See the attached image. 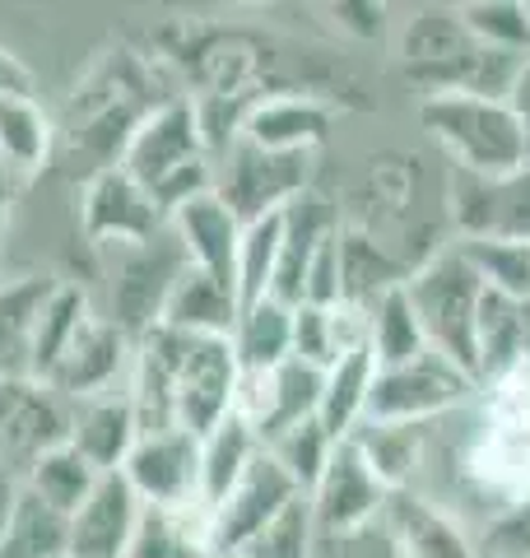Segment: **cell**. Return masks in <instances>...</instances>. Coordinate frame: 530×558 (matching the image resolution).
<instances>
[{
  "label": "cell",
  "instance_id": "277c9868",
  "mask_svg": "<svg viewBox=\"0 0 530 558\" xmlns=\"http://www.w3.org/2000/svg\"><path fill=\"white\" fill-rule=\"evenodd\" d=\"M400 61L410 80L423 84L429 94H484L507 98L521 61L489 51L484 43L470 38L461 24V10H419L400 33Z\"/></svg>",
  "mask_w": 530,
  "mask_h": 558
},
{
  "label": "cell",
  "instance_id": "f546056e",
  "mask_svg": "<svg viewBox=\"0 0 530 558\" xmlns=\"http://www.w3.org/2000/svg\"><path fill=\"white\" fill-rule=\"evenodd\" d=\"M98 470L88 465L75 447H51L47 457H38L24 470V488L33 498H43L47 508H57L61 517H75L84 508V498L98 488Z\"/></svg>",
  "mask_w": 530,
  "mask_h": 558
},
{
  "label": "cell",
  "instance_id": "30bf717a",
  "mask_svg": "<svg viewBox=\"0 0 530 558\" xmlns=\"http://www.w3.org/2000/svg\"><path fill=\"white\" fill-rule=\"evenodd\" d=\"M447 223L456 242H521L530 247V163L503 178L447 168Z\"/></svg>",
  "mask_w": 530,
  "mask_h": 558
},
{
  "label": "cell",
  "instance_id": "603a6c76",
  "mask_svg": "<svg viewBox=\"0 0 530 558\" xmlns=\"http://www.w3.org/2000/svg\"><path fill=\"white\" fill-rule=\"evenodd\" d=\"M127 558H219L209 512L201 502H186V508H145Z\"/></svg>",
  "mask_w": 530,
  "mask_h": 558
},
{
  "label": "cell",
  "instance_id": "7402d4cb",
  "mask_svg": "<svg viewBox=\"0 0 530 558\" xmlns=\"http://www.w3.org/2000/svg\"><path fill=\"white\" fill-rule=\"evenodd\" d=\"M238 312L242 299L233 284L205 275V270H182V279L172 284L168 293V307H164V322L158 326H172V330H186V336H209V340H228L238 326Z\"/></svg>",
  "mask_w": 530,
  "mask_h": 558
},
{
  "label": "cell",
  "instance_id": "b9f144b4",
  "mask_svg": "<svg viewBox=\"0 0 530 558\" xmlns=\"http://www.w3.org/2000/svg\"><path fill=\"white\" fill-rule=\"evenodd\" d=\"M10 205H14V178L0 163V247H5V229H10Z\"/></svg>",
  "mask_w": 530,
  "mask_h": 558
},
{
  "label": "cell",
  "instance_id": "4fadbf2b",
  "mask_svg": "<svg viewBox=\"0 0 530 558\" xmlns=\"http://www.w3.org/2000/svg\"><path fill=\"white\" fill-rule=\"evenodd\" d=\"M164 229H168V215L158 209V201L131 178V172L103 168L84 182L80 233L88 238L94 252L98 247H127V242H149Z\"/></svg>",
  "mask_w": 530,
  "mask_h": 558
},
{
  "label": "cell",
  "instance_id": "cb8c5ba5",
  "mask_svg": "<svg viewBox=\"0 0 530 558\" xmlns=\"http://www.w3.org/2000/svg\"><path fill=\"white\" fill-rule=\"evenodd\" d=\"M57 154V121L38 98H0V163L10 178H38Z\"/></svg>",
  "mask_w": 530,
  "mask_h": 558
},
{
  "label": "cell",
  "instance_id": "e575fe53",
  "mask_svg": "<svg viewBox=\"0 0 530 558\" xmlns=\"http://www.w3.org/2000/svg\"><path fill=\"white\" fill-rule=\"evenodd\" d=\"M461 10V24L470 28L474 43H484L489 51H503V57H530V10L517 0H480V5H456Z\"/></svg>",
  "mask_w": 530,
  "mask_h": 558
},
{
  "label": "cell",
  "instance_id": "5b68a950",
  "mask_svg": "<svg viewBox=\"0 0 530 558\" xmlns=\"http://www.w3.org/2000/svg\"><path fill=\"white\" fill-rule=\"evenodd\" d=\"M419 126L447 154V163L456 172L503 178V172H517L530 163L521 121L507 108V98L429 94V98H419Z\"/></svg>",
  "mask_w": 530,
  "mask_h": 558
},
{
  "label": "cell",
  "instance_id": "3957f363",
  "mask_svg": "<svg viewBox=\"0 0 530 558\" xmlns=\"http://www.w3.org/2000/svg\"><path fill=\"white\" fill-rule=\"evenodd\" d=\"M484 414L461 457V484L489 502V521L530 488V368L480 391Z\"/></svg>",
  "mask_w": 530,
  "mask_h": 558
},
{
  "label": "cell",
  "instance_id": "ac0fdd59",
  "mask_svg": "<svg viewBox=\"0 0 530 558\" xmlns=\"http://www.w3.org/2000/svg\"><path fill=\"white\" fill-rule=\"evenodd\" d=\"M145 502L121 475H103L98 488L84 498V508L70 517L65 558H127L140 526Z\"/></svg>",
  "mask_w": 530,
  "mask_h": 558
},
{
  "label": "cell",
  "instance_id": "d4e9b609",
  "mask_svg": "<svg viewBox=\"0 0 530 558\" xmlns=\"http://www.w3.org/2000/svg\"><path fill=\"white\" fill-rule=\"evenodd\" d=\"M373 377H377V359H373L368 344L349 349V354H340L322 373V410H316V424H322L335 442L349 438V433L363 424Z\"/></svg>",
  "mask_w": 530,
  "mask_h": 558
},
{
  "label": "cell",
  "instance_id": "ab89813d",
  "mask_svg": "<svg viewBox=\"0 0 530 558\" xmlns=\"http://www.w3.org/2000/svg\"><path fill=\"white\" fill-rule=\"evenodd\" d=\"M507 108L517 112V121H521V135H526V149H530V57L521 61L517 80H511V89H507Z\"/></svg>",
  "mask_w": 530,
  "mask_h": 558
},
{
  "label": "cell",
  "instance_id": "4dcf8cb0",
  "mask_svg": "<svg viewBox=\"0 0 530 558\" xmlns=\"http://www.w3.org/2000/svg\"><path fill=\"white\" fill-rule=\"evenodd\" d=\"M368 349H373L377 368H396V363H410L429 349L414 307H410V299H405V284L368 307Z\"/></svg>",
  "mask_w": 530,
  "mask_h": 558
},
{
  "label": "cell",
  "instance_id": "44dd1931",
  "mask_svg": "<svg viewBox=\"0 0 530 558\" xmlns=\"http://www.w3.org/2000/svg\"><path fill=\"white\" fill-rule=\"evenodd\" d=\"M135 442H140V418L131 405V387L70 405V447H75L98 475H121V465H127Z\"/></svg>",
  "mask_w": 530,
  "mask_h": 558
},
{
  "label": "cell",
  "instance_id": "6da1fadb",
  "mask_svg": "<svg viewBox=\"0 0 530 558\" xmlns=\"http://www.w3.org/2000/svg\"><path fill=\"white\" fill-rule=\"evenodd\" d=\"M242 368L228 340L186 336L172 326H154L135 340L131 368V405L140 433L186 428L205 438L233 414Z\"/></svg>",
  "mask_w": 530,
  "mask_h": 558
},
{
  "label": "cell",
  "instance_id": "484cf974",
  "mask_svg": "<svg viewBox=\"0 0 530 558\" xmlns=\"http://www.w3.org/2000/svg\"><path fill=\"white\" fill-rule=\"evenodd\" d=\"M233 359L242 373H270L285 359H293V307L279 299H256L238 312L233 336Z\"/></svg>",
  "mask_w": 530,
  "mask_h": 558
},
{
  "label": "cell",
  "instance_id": "83f0119b",
  "mask_svg": "<svg viewBox=\"0 0 530 558\" xmlns=\"http://www.w3.org/2000/svg\"><path fill=\"white\" fill-rule=\"evenodd\" d=\"M94 299L88 289L75 284V279H51V293L38 312V326H33V363H28V377L33 381H47V373L57 368V359L70 349V340L80 336V326L94 317Z\"/></svg>",
  "mask_w": 530,
  "mask_h": 558
},
{
  "label": "cell",
  "instance_id": "d6a6232c",
  "mask_svg": "<svg viewBox=\"0 0 530 558\" xmlns=\"http://www.w3.org/2000/svg\"><path fill=\"white\" fill-rule=\"evenodd\" d=\"M279 233H285V209H279V215H270V219L242 223L238 270H233V284H238L242 307L256 303V299H270L275 270H279Z\"/></svg>",
  "mask_w": 530,
  "mask_h": 558
},
{
  "label": "cell",
  "instance_id": "836d02e7",
  "mask_svg": "<svg viewBox=\"0 0 530 558\" xmlns=\"http://www.w3.org/2000/svg\"><path fill=\"white\" fill-rule=\"evenodd\" d=\"M322 549V531H316L312 502L308 494H298L285 512H279L270 526L256 531L233 558H316Z\"/></svg>",
  "mask_w": 530,
  "mask_h": 558
},
{
  "label": "cell",
  "instance_id": "ffe728a7",
  "mask_svg": "<svg viewBox=\"0 0 530 558\" xmlns=\"http://www.w3.org/2000/svg\"><path fill=\"white\" fill-rule=\"evenodd\" d=\"M382 526L400 558H474V545L461 521L442 502L414 494V488H400V494L386 498Z\"/></svg>",
  "mask_w": 530,
  "mask_h": 558
},
{
  "label": "cell",
  "instance_id": "8992f818",
  "mask_svg": "<svg viewBox=\"0 0 530 558\" xmlns=\"http://www.w3.org/2000/svg\"><path fill=\"white\" fill-rule=\"evenodd\" d=\"M405 299H410L433 354L451 359L456 368H466L480 381V349H474V336H480L484 279L470 270V260L461 256L456 242L451 247H437L423 266L410 270Z\"/></svg>",
  "mask_w": 530,
  "mask_h": 558
},
{
  "label": "cell",
  "instance_id": "9c48e42d",
  "mask_svg": "<svg viewBox=\"0 0 530 558\" xmlns=\"http://www.w3.org/2000/svg\"><path fill=\"white\" fill-rule=\"evenodd\" d=\"M312 159L316 154H275L238 135L219 154L215 191L242 223L270 219L279 209H289L303 191H312Z\"/></svg>",
  "mask_w": 530,
  "mask_h": 558
},
{
  "label": "cell",
  "instance_id": "1f68e13d",
  "mask_svg": "<svg viewBox=\"0 0 530 558\" xmlns=\"http://www.w3.org/2000/svg\"><path fill=\"white\" fill-rule=\"evenodd\" d=\"M65 539H70V517L57 508H47L43 498H33L28 488L20 494L5 539H0V558H65Z\"/></svg>",
  "mask_w": 530,
  "mask_h": 558
},
{
  "label": "cell",
  "instance_id": "4316f807",
  "mask_svg": "<svg viewBox=\"0 0 530 558\" xmlns=\"http://www.w3.org/2000/svg\"><path fill=\"white\" fill-rule=\"evenodd\" d=\"M51 293V275L0 279V377H28L33 363V326Z\"/></svg>",
  "mask_w": 530,
  "mask_h": 558
},
{
  "label": "cell",
  "instance_id": "f1b7e54d",
  "mask_svg": "<svg viewBox=\"0 0 530 558\" xmlns=\"http://www.w3.org/2000/svg\"><path fill=\"white\" fill-rule=\"evenodd\" d=\"M261 457V438L242 424L238 414H228L219 428H209L201 438V508H219V498L242 480V470Z\"/></svg>",
  "mask_w": 530,
  "mask_h": 558
},
{
  "label": "cell",
  "instance_id": "5bb4252c",
  "mask_svg": "<svg viewBox=\"0 0 530 558\" xmlns=\"http://www.w3.org/2000/svg\"><path fill=\"white\" fill-rule=\"evenodd\" d=\"M121 480L135 488L145 508H186L201 502V438L186 428L140 433Z\"/></svg>",
  "mask_w": 530,
  "mask_h": 558
},
{
  "label": "cell",
  "instance_id": "d590c367",
  "mask_svg": "<svg viewBox=\"0 0 530 558\" xmlns=\"http://www.w3.org/2000/svg\"><path fill=\"white\" fill-rule=\"evenodd\" d=\"M456 247L470 260V270L484 279L489 293L530 303V247L521 242H456Z\"/></svg>",
  "mask_w": 530,
  "mask_h": 558
},
{
  "label": "cell",
  "instance_id": "60d3db41",
  "mask_svg": "<svg viewBox=\"0 0 530 558\" xmlns=\"http://www.w3.org/2000/svg\"><path fill=\"white\" fill-rule=\"evenodd\" d=\"M20 494H24V480L0 465V539H5L10 517H14V508H20Z\"/></svg>",
  "mask_w": 530,
  "mask_h": 558
},
{
  "label": "cell",
  "instance_id": "2e32d148",
  "mask_svg": "<svg viewBox=\"0 0 530 558\" xmlns=\"http://www.w3.org/2000/svg\"><path fill=\"white\" fill-rule=\"evenodd\" d=\"M303 494L279 465L270 451L261 447V457L242 470V480L219 498V508H209V531H215V554H238L256 531H265L270 521Z\"/></svg>",
  "mask_w": 530,
  "mask_h": 558
},
{
  "label": "cell",
  "instance_id": "e0dca14e",
  "mask_svg": "<svg viewBox=\"0 0 530 558\" xmlns=\"http://www.w3.org/2000/svg\"><path fill=\"white\" fill-rule=\"evenodd\" d=\"M168 233L177 238V247H182L191 270H205V275L224 279V284H233L242 219L228 209V201L219 196V191H201V196L177 205L168 215Z\"/></svg>",
  "mask_w": 530,
  "mask_h": 558
},
{
  "label": "cell",
  "instance_id": "9a60e30c",
  "mask_svg": "<svg viewBox=\"0 0 530 558\" xmlns=\"http://www.w3.org/2000/svg\"><path fill=\"white\" fill-rule=\"evenodd\" d=\"M386 498H392V488L373 475V465L363 461V451L349 438H340L330 447V461L322 470V480H316L312 494H308L322 539L363 531V526H373V521H382Z\"/></svg>",
  "mask_w": 530,
  "mask_h": 558
},
{
  "label": "cell",
  "instance_id": "7c38bea8",
  "mask_svg": "<svg viewBox=\"0 0 530 558\" xmlns=\"http://www.w3.org/2000/svg\"><path fill=\"white\" fill-rule=\"evenodd\" d=\"M131 368H135V340L94 307V317L80 326V336L70 340V349L57 359V368L47 373L43 387L65 396L70 405H80V400H94L108 391H127Z\"/></svg>",
  "mask_w": 530,
  "mask_h": 558
},
{
  "label": "cell",
  "instance_id": "7a4b0ae2",
  "mask_svg": "<svg viewBox=\"0 0 530 558\" xmlns=\"http://www.w3.org/2000/svg\"><path fill=\"white\" fill-rule=\"evenodd\" d=\"M121 172L149 191L164 215H172L182 201L215 191V159H209L205 131L196 98H164L140 117V126L131 131L127 149L117 159Z\"/></svg>",
  "mask_w": 530,
  "mask_h": 558
},
{
  "label": "cell",
  "instance_id": "ba28073f",
  "mask_svg": "<svg viewBox=\"0 0 530 558\" xmlns=\"http://www.w3.org/2000/svg\"><path fill=\"white\" fill-rule=\"evenodd\" d=\"M474 396H480V381L466 368L423 349L410 363L377 368L363 424H442L447 414L470 405Z\"/></svg>",
  "mask_w": 530,
  "mask_h": 558
},
{
  "label": "cell",
  "instance_id": "f35d334b",
  "mask_svg": "<svg viewBox=\"0 0 530 558\" xmlns=\"http://www.w3.org/2000/svg\"><path fill=\"white\" fill-rule=\"evenodd\" d=\"M0 98H38V80L33 70L0 43Z\"/></svg>",
  "mask_w": 530,
  "mask_h": 558
},
{
  "label": "cell",
  "instance_id": "8d00e7d4",
  "mask_svg": "<svg viewBox=\"0 0 530 558\" xmlns=\"http://www.w3.org/2000/svg\"><path fill=\"white\" fill-rule=\"evenodd\" d=\"M330 447H335V438L316 424V418H308V424H298L289 433H279L275 442H265V451L285 465V475L303 488V494H312V484L322 480V470L330 461Z\"/></svg>",
  "mask_w": 530,
  "mask_h": 558
},
{
  "label": "cell",
  "instance_id": "8fae6325",
  "mask_svg": "<svg viewBox=\"0 0 530 558\" xmlns=\"http://www.w3.org/2000/svg\"><path fill=\"white\" fill-rule=\"evenodd\" d=\"M70 442V400L33 377H0V465L24 470Z\"/></svg>",
  "mask_w": 530,
  "mask_h": 558
},
{
  "label": "cell",
  "instance_id": "52a82bcc",
  "mask_svg": "<svg viewBox=\"0 0 530 558\" xmlns=\"http://www.w3.org/2000/svg\"><path fill=\"white\" fill-rule=\"evenodd\" d=\"M186 256L177 247V238L164 229L149 242H127V247H98V275H103V317L117 330H127L131 340H140L145 330L164 322L168 293L182 279Z\"/></svg>",
  "mask_w": 530,
  "mask_h": 558
},
{
  "label": "cell",
  "instance_id": "d6986e66",
  "mask_svg": "<svg viewBox=\"0 0 530 558\" xmlns=\"http://www.w3.org/2000/svg\"><path fill=\"white\" fill-rule=\"evenodd\" d=\"M330 102L316 94H270L246 108L238 135L275 154H316L330 140Z\"/></svg>",
  "mask_w": 530,
  "mask_h": 558
},
{
  "label": "cell",
  "instance_id": "74e56055",
  "mask_svg": "<svg viewBox=\"0 0 530 558\" xmlns=\"http://www.w3.org/2000/svg\"><path fill=\"white\" fill-rule=\"evenodd\" d=\"M484 558H530V488L511 508L484 521Z\"/></svg>",
  "mask_w": 530,
  "mask_h": 558
},
{
  "label": "cell",
  "instance_id": "7bdbcfd3",
  "mask_svg": "<svg viewBox=\"0 0 530 558\" xmlns=\"http://www.w3.org/2000/svg\"><path fill=\"white\" fill-rule=\"evenodd\" d=\"M224 558H233V554H224Z\"/></svg>",
  "mask_w": 530,
  "mask_h": 558
}]
</instances>
